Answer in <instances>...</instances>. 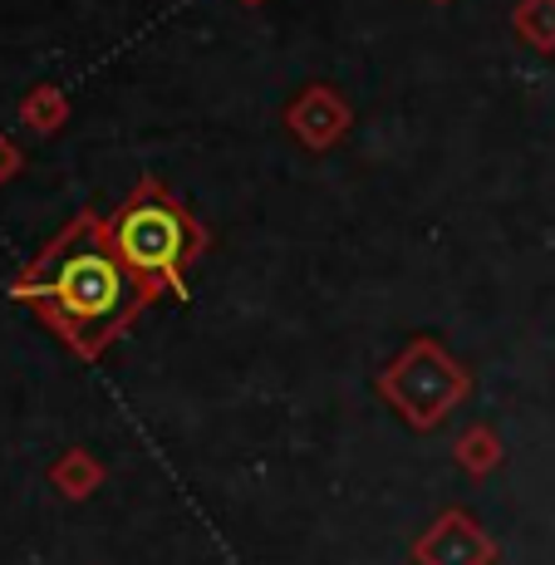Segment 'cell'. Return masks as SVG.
Instances as JSON below:
<instances>
[{
  "instance_id": "1",
  "label": "cell",
  "mask_w": 555,
  "mask_h": 565,
  "mask_svg": "<svg viewBox=\"0 0 555 565\" xmlns=\"http://www.w3.org/2000/svg\"><path fill=\"white\" fill-rule=\"evenodd\" d=\"M15 296L35 300L40 315L89 360L148 306V290L124 266L114 232L94 212H84L79 222H70V232L54 236L35 270L15 286Z\"/></svg>"
},
{
  "instance_id": "2",
  "label": "cell",
  "mask_w": 555,
  "mask_h": 565,
  "mask_svg": "<svg viewBox=\"0 0 555 565\" xmlns=\"http://www.w3.org/2000/svg\"><path fill=\"white\" fill-rule=\"evenodd\" d=\"M108 232H114V246L124 256V266L134 270V280L148 290V300H158V290H172V296H188L182 286V270L202 256V226L198 216L188 212L158 178H143L118 212L108 216Z\"/></svg>"
},
{
  "instance_id": "3",
  "label": "cell",
  "mask_w": 555,
  "mask_h": 565,
  "mask_svg": "<svg viewBox=\"0 0 555 565\" xmlns=\"http://www.w3.org/2000/svg\"><path fill=\"white\" fill-rule=\"evenodd\" d=\"M462 384L467 379L457 374V364L428 340H418L404 360L378 379V388L394 398V408L408 413V423H418V428H433V423L448 418V408L457 404Z\"/></svg>"
}]
</instances>
